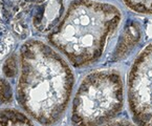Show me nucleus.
Returning <instances> with one entry per match:
<instances>
[{
  "label": "nucleus",
  "mask_w": 152,
  "mask_h": 126,
  "mask_svg": "<svg viewBox=\"0 0 152 126\" xmlns=\"http://www.w3.org/2000/svg\"><path fill=\"white\" fill-rule=\"evenodd\" d=\"M12 96L13 92L9 82L0 79V104L9 103L12 100Z\"/></svg>",
  "instance_id": "obj_10"
},
{
  "label": "nucleus",
  "mask_w": 152,
  "mask_h": 126,
  "mask_svg": "<svg viewBox=\"0 0 152 126\" xmlns=\"http://www.w3.org/2000/svg\"><path fill=\"white\" fill-rule=\"evenodd\" d=\"M0 126H35L31 120L15 109H0Z\"/></svg>",
  "instance_id": "obj_7"
},
{
  "label": "nucleus",
  "mask_w": 152,
  "mask_h": 126,
  "mask_svg": "<svg viewBox=\"0 0 152 126\" xmlns=\"http://www.w3.org/2000/svg\"><path fill=\"white\" fill-rule=\"evenodd\" d=\"M20 62L19 104L39 124L55 125L72 97L75 77L69 65L54 48L39 40L26 41L21 46Z\"/></svg>",
  "instance_id": "obj_1"
},
{
  "label": "nucleus",
  "mask_w": 152,
  "mask_h": 126,
  "mask_svg": "<svg viewBox=\"0 0 152 126\" xmlns=\"http://www.w3.org/2000/svg\"><path fill=\"white\" fill-rule=\"evenodd\" d=\"M127 98L135 126H152V42L135 58L128 74Z\"/></svg>",
  "instance_id": "obj_5"
},
{
  "label": "nucleus",
  "mask_w": 152,
  "mask_h": 126,
  "mask_svg": "<svg viewBox=\"0 0 152 126\" xmlns=\"http://www.w3.org/2000/svg\"><path fill=\"white\" fill-rule=\"evenodd\" d=\"M131 11L143 15H152V0H122Z\"/></svg>",
  "instance_id": "obj_8"
},
{
  "label": "nucleus",
  "mask_w": 152,
  "mask_h": 126,
  "mask_svg": "<svg viewBox=\"0 0 152 126\" xmlns=\"http://www.w3.org/2000/svg\"><path fill=\"white\" fill-rule=\"evenodd\" d=\"M142 35H143V31H142L141 24L133 19L128 20L120 34L119 40L111 54L110 61L116 62L127 58L133 52L134 48L140 44L142 40Z\"/></svg>",
  "instance_id": "obj_6"
},
{
  "label": "nucleus",
  "mask_w": 152,
  "mask_h": 126,
  "mask_svg": "<svg viewBox=\"0 0 152 126\" xmlns=\"http://www.w3.org/2000/svg\"><path fill=\"white\" fill-rule=\"evenodd\" d=\"M103 126H135L132 124L131 122L127 121V120H118V121H112L110 123H107Z\"/></svg>",
  "instance_id": "obj_12"
},
{
  "label": "nucleus",
  "mask_w": 152,
  "mask_h": 126,
  "mask_svg": "<svg viewBox=\"0 0 152 126\" xmlns=\"http://www.w3.org/2000/svg\"><path fill=\"white\" fill-rule=\"evenodd\" d=\"M10 43H11V36L5 24V20L0 11V55L7 52Z\"/></svg>",
  "instance_id": "obj_9"
},
{
  "label": "nucleus",
  "mask_w": 152,
  "mask_h": 126,
  "mask_svg": "<svg viewBox=\"0 0 152 126\" xmlns=\"http://www.w3.org/2000/svg\"><path fill=\"white\" fill-rule=\"evenodd\" d=\"M16 57L12 56L11 58H9L5 61V64L3 66V72H4L5 76L10 77H14L16 75V70H17V64H16Z\"/></svg>",
  "instance_id": "obj_11"
},
{
  "label": "nucleus",
  "mask_w": 152,
  "mask_h": 126,
  "mask_svg": "<svg viewBox=\"0 0 152 126\" xmlns=\"http://www.w3.org/2000/svg\"><path fill=\"white\" fill-rule=\"evenodd\" d=\"M62 0H0V11L17 36L50 32L60 22Z\"/></svg>",
  "instance_id": "obj_4"
},
{
  "label": "nucleus",
  "mask_w": 152,
  "mask_h": 126,
  "mask_svg": "<svg viewBox=\"0 0 152 126\" xmlns=\"http://www.w3.org/2000/svg\"><path fill=\"white\" fill-rule=\"evenodd\" d=\"M121 20V11L113 4L74 0L48 41L75 67L89 66L102 58Z\"/></svg>",
  "instance_id": "obj_2"
},
{
  "label": "nucleus",
  "mask_w": 152,
  "mask_h": 126,
  "mask_svg": "<svg viewBox=\"0 0 152 126\" xmlns=\"http://www.w3.org/2000/svg\"><path fill=\"white\" fill-rule=\"evenodd\" d=\"M124 83L115 70H96L79 85L72 101L74 126H103L122 113Z\"/></svg>",
  "instance_id": "obj_3"
}]
</instances>
